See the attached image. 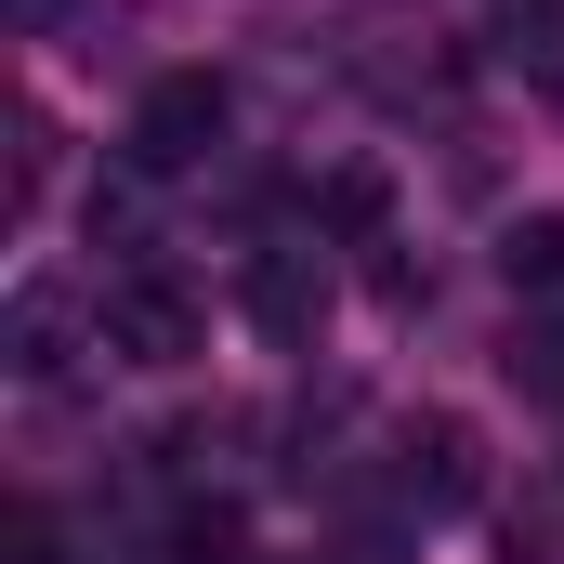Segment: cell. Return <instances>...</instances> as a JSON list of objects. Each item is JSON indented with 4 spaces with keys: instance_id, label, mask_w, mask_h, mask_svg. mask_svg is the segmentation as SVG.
Masks as SVG:
<instances>
[{
    "instance_id": "1",
    "label": "cell",
    "mask_w": 564,
    "mask_h": 564,
    "mask_svg": "<svg viewBox=\"0 0 564 564\" xmlns=\"http://www.w3.org/2000/svg\"><path fill=\"white\" fill-rule=\"evenodd\" d=\"M224 144V79L210 66H158L132 106V171H197Z\"/></svg>"
},
{
    "instance_id": "2",
    "label": "cell",
    "mask_w": 564,
    "mask_h": 564,
    "mask_svg": "<svg viewBox=\"0 0 564 564\" xmlns=\"http://www.w3.org/2000/svg\"><path fill=\"white\" fill-rule=\"evenodd\" d=\"M93 328H106V355H119V368H184V355L210 341V315H197V289H171V276H119Z\"/></svg>"
},
{
    "instance_id": "3",
    "label": "cell",
    "mask_w": 564,
    "mask_h": 564,
    "mask_svg": "<svg viewBox=\"0 0 564 564\" xmlns=\"http://www.w3.org/2000/svg\"><path fill=\"white\" fill-rule=\"evenodd\" d=\"M473 486H486V473H473V421H421L408 433V499H421V512H459Z\"/></svg>"
},
{
    "instance_id": "4",
    "label": "cell",
    "mask_w": 564,
    "mask_h": 564,
    "mask_svg": "<svg viewBox=\"0 0 564 564\" xmlns=\"http://www.w3.org/2000/svg\"><path fill=\"white\" fill-rule=\"evenodd\" d=\"M66 368V289H13V381Z\"/></svg>"
},
{
    "instance_id": "5",
    "label": "cell",
    "mask_w": 564,
    "mask_h": 564,
    "mask_svg": "<svg viewBox=\"0 0 564 564\" xmlns=\"http://www.w3.org/2000/svg\"><path fill=\"white\" fill-rule=\"evenodd\" d=\"M499 276H512V289H564V210H539V224L499 237Z\"/></svg>"
},
{
    "instance_id": "6",
    "label": "cell",
    "mask_w": 564,
    "mask_h": 564,
    "mask_svg": "<svg viewBox=\"0 0 564 564\" xmlns=\"http://www.w3.org/2000/svg\"><path fill=\"white\" fill-rule=\"evenodd\" d=\"M250 315H263L276 341H302V328H315V276H302V263H263V276H250Z\"/></svg>"
},
{
    "instance_id": "7",
    "label": "cell",
    "mask_w": 564,
    "mask_h": 564,
    "mask_svg": "<svg viewBox=\"0 0 564 564\" xmlns=\"http://www.w3.org/2000/svg\"><path fill=\"white\" fill-rule=\"evenodd\" d=\"M512 66L564 93V13H552V0H539V13H512Z\"/></svg>"
},
{
    "instance_id": "8",
    "label": "cell",
    "mask_w": 564,
    "mask_h": 564,
    "mask_svg": "<svg viewBox=\"0 0 564 564\" xmlns=\"http://www.w3.org/2000/svg\"><path fill=\"white\" fill-rule=\"evenodd\" d=\"M171 552H184V564H237V512H224V499H210V512H184V525H171Z\"/></svg>"
},
{
    "instance_id": "9",
    "label": "cell",
    "mask_w": 564,
    "mask_h": 564,
    "mask_svg": "<svg viewBox=\"0 0 564 564\" xmlns=\"http://www.w3.org/2000/svg\"><path fill=\"white\" fill-rule=\"evenodd\" d=\"M328 224L368 237V224H381V171H328Z\"/></svg>"
},
{
    "instance_id": "10",
    "label": "cell",
    "mask_w": 564,
    "mask_h": 564,
    "mask_svg": "<svg viewBox=\"0 0 564 564\" xmlns=\"http://www.w3.org/2000/svg\"><path fill=\"white\" fill-rule=\"evenodd\" d=\"M40 184H53V119H26V132H13V210H26Z\"/></svg>"
},
{
    "instance_id": "11",
    "label": "cell",
    "mask_w": 564,
    "mask_h": 564,
    "mask_svg": "<svg viewBox=\"0 0 564 564\" xmlns=\"http://www.w3.org/2000/svg\"><path fill=\"white\" fill-rule=\"evenodd\" d=\"M13 564H53V512H13Z\"/></svg>"
}]
</instances>
